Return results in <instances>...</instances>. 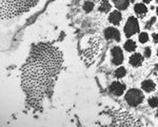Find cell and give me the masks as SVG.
<instances>
[{
  "label": "cell",
  "mask_w": 158,
  "mask_h": 127,
  "mask_svg": "<svg viewBox=\"0 0 158 127\" xmlns=\"http://www.w3.org/2000/svg\"><path fill=\"white\" fill-rule=\"evenodd\" d=\"M61 65L62 54L52 44L40 43L33 47L22 67V88L32 107L39 109L51 96Z\"/></svg>",
  "instance_id": "obj_1"
},
{
  "label": "cell",
  "mask_w": 158,
  "mask_h": 127,
  "mask_svg": "<svg viewBox=\"0 0 158 127\" xmlns=\"http://www.w3.org/2000/svg\"><path fill=\"white\" fill-rule=\"evenodd\" d=\"M38 0H1V18L10 19L29 11Z\"/></svg>",
  "instance_id": "obj_2"
},
{
  "label": "cell",
  "mask_w": 158,
  "mask_h": 127,
  "mask_svg": "<svg viewBox=\"0 0 158 127\" xmlns=\"http://www.w3.org/2000/svg\"><path fill=\"white\" fill-rule=\"evenodd\" d=\"M113 126H141L142 123L129 113H117L113 119Z\"/></svg>",
  "instance_id": "obj_3"
},
{
  "label": "cell",
  "mask_w": 158,
  "mask_h": 127,
  "mask_svg": "<svg viewBox=\"0 0 158 127\" xmlns=\"http://www.w3.org/2000/svg\"><path fill=\"white\" fill-rule=\"evenodd\" d=\"M126 100L129 105L137 106L143 100V93L138 89H130L126 95Z\"/></svg>",
  "instance_id": "obj_4"
},
{
  "label": "cell",
  "mask_w": 158,
  "mask_h": 127,
  "mask_svg": "<svg viewBox=\"0 0 158 127\" xmlns=\"http://www.w3.org/2000/svg\"><path fill=\"white\" fill-rule=\"evenodd\" d=\"M139 30V25H138V21H137L136 18L134 17H130L128 22H127L126 26H124V33H126L127 37H131L133 36L134 34H136Z\"/></svg>",
  "instance_id": "obj_5"
},
{
  "label": "cell",
  "mask_w": 158,
  "mask_h": 127,
  "mask_svg": "<svg viewBox=\"0 0 158 127\" xmlns=\"http://www.w3.org/2000/svg\"><path fill=\"white\" fill-rule=\"evenodd\" d=\"M112 57H113V60L112 62L115 65H119L122 63L123 61V54H122V50L120 47L115 46L112 49Z\"/></svg>",
  "instance_id": "obj_6"
},
{
  "label": "cell",
  "mask_w": 158,
  "mask_h": 127,
  "mask_svg": "<svg viewBox=\"0 0 158 127\" xmlns=\"http://www.w3.org/2000/svg\"><path fill=\"white\" fill-rule=\"evenodd\" d=\"M124 89H126V85L122 84L120 82H113L110 87V90L113 95L115 96H121L123 93Z\"/></svg>",
  "instance_id": "obj_7"
},
{
  "label": "cell",
  "mask_w": 158,
  "mask_h": 127,
  "mask_svg": "<svg viewBox=\"0 0 158 127\" xmlns=\"http://www.w3.org/2000/svg\"><path fill=\"white\" fill-rule=\"evenodd\" d=\"M104 35H106V39H114L116 41L120 40V34H119L118 30L114 29V27H108L104 32Z\"/></svg>",
  "instance_id": "obj_8"
},
{
  "label": "cell",
  "mask_w": 158,
  "mask_h": 127,
  "mask_svg": "<svg viewBox=\"0 0 158 127\" xmlns=\"http://www.w3.org/2000/svg\"><path fill=\"white\" fill-rule=\"evenodd\" d=\"M142 61H143V58H142V56L140 54H134L130 58V63L133 66H139V65H141Z\"/></svg>",
  "instance_id": "obj_9"
},
{
  "label": "cell",
  "mask_w": 158,
  "mask_h": 127,
  "mask_svg": "<svg viewBox=\"0 0 158 127\" xmlns=\"http://www.w3.org/2000/svg\"><path fill=\"white\" fill-rule=\"evenodd\" d=\"M109 20L111 23H113L115 25L119 24V22L121 21V14L118 11H114L113 13H111V15H110Z\"/></svg>",
  "instance_id": "obj_10"
},
{
  "label": "cell",
  "mask_w": 158,
  "mask_h": 127,
  "mask_svg": "<svg viewBox=\"0 0 158 127\" xmlns=\"http://www.w3.org/2000/svg\"><path fill=\"white\" fill-rule=\"evenodd\" d=\"M147 12H148V9H147V6H144V4L138 3V4H136V6H135V13H136L139 17H143L144 15L147 14Z\"/></svg>",
  "instance_id": "obj_11"
},
{
  "label": "cell",
  "mask_w": 158,
  "mask_h": 127,
  "mask_svg": "<svg viewBox=\"0 0 158 127\" xmlns=\"http://www.w3.org/2000/svg\"><path fill=\"white\" fill-rule=\"evenodd\" d=\"M141 87H142V89H143V90H146V91H148V93H150V91L154 90L155 84H154V82L151 81V80H146V81H143V82H142Z\"/></svg>",
  "instance_id": "obj_12"
},
{
  "label": "cell",
  "mask_w": 158,
  "mask_h": 127,
  "mask_svg": "<svg viewBox=\"0 0 158 127\" xmlns=\"http://www.w3.org/2000/svg\"><path fill=\"white\" fill-rule=\"evenodd\" d=\"M114 3L118 10H126L129 6L130 1L129 0H114Z\"/></svg>",
  "instance_id": "obj_13"
},
{
  "label": "cell",
  "mask_w": 158,
  "mask_h": 127,
  "mask_svg": "<svg viewBox=\"0 0 158 127\" xmlns=\"http://www.w3.org/2000/svg\"><path fill=\"white\" fill-rule=\"evenodd\" d=\"M111 10V4L109 3L106 0H101L100 6H99V11L102 13H108Z\"/></svg>",
  "instance_id": "obj_14"
},
{
  "label": "cell",
  "mask_w": 158,
  "mask_h": 127,
  "mask_svg": "<svg viewBox=\"0 0 158 127\" xmlns=\"http://www.w3.org/2000/svg\"><path fill=\"white\" fill-rule=\"evenodd\" d=\"M124 49L128 52H133V50H136V43H135L133 40H128L124 44Z\"/></svg>",
  "instance_id": "obj_15"
},
{
  "label": "cell",
  "mask_w": 158,
  "mask_h": 127,
  "mask_svg": "<svg viewBox=\"0 0 158 127\" xmlns=\"http://www.w3.org/2000/svg\"><path fill=\"white\" fill-rule=\"evenodd\" d=\"M93 9H94V3H93V2H91V1L85 2V4H83V10H85L86 13L91 12Z\"/></svg>",
  "instance_id": "obj_16"
},
{
  "label": "cell",
  "mask_w": 158,
  "mask_h": 127,
  "mask_svg": "<svg viewBox=\"0 0 158 127\" xmlns=\"http://www.w3.org/2000/svg\"><path fill=\"white\" fill-rule=\"evenodd\" d=\"M126 69H124L123 67H119L118 69L115 72V77L116 78H122V77H124L126 76Z\"/></svg>",
  "instance_id": "obj_17"
},
{
  "label": "cell",
  "mask_w": 158,
  "mask_h": 127,
  "mask_svg": "<svg viewBox=\"0 0 158 127\" xmlns=\"http://www.w3.org/2000/svg\"><path fill=\"white\" fill-rule=\"evenodd\" d=\"M148 39H149V36H148L147 33H141L139 35V41L141 43H146L148 41Z\"/></svg>",
  "instance_id": "obj_18"
},
{
  "label": "cell",
  "mask_w": 158,
  "mask_h": 127,
  "mask_svg": "<svg viewBox=\"0 0 158 127\" xmlns=\"http://www.w3.org/2000/svg\"><path fill=\"white\" fill-rule=\"evenodd\" d=\"M149 105L151 107H157L158 106V99L157 98H151L149 100Z\"/></svg>",
  "instance_id": "obj_19"
},
{
  "label": "cell",
  "mask_w": 158,
  "mask_h": 127,
  "mask_svg": "<svg viewBox=\"0 0 158 127\" xmlns=\"http://www.w3.org/2000/svg\"><path fill=\"white\" fill-rule=\"evenodd\" d=\"M144 56L148 57V58L151 56V49H150V47H147V49L144 50Z\"/></svg>",
  "instance_id": "obj_20"
},
{
  "label": "cell",
  "mask_w": 158,
  "mask_h": 127,
  "mask_svg": "<svg viewBox=\"0 0 158 127\" xmlns=\"http://www.w3.org/2000/svg\"><path fill=\"white\" fill-rule=\"evenodd\" d=\"M154 22H155V18L153 17V18L151 19V21H149V22L147 23V29H150V27L152 26V24L154 23Z\"/></svg>",
  "instance_id": "obj_21"
},
{
  "label": "cell",
  "mask_w": 158,
  "mask_h": 127,
  "mask_svg": "<svg viewBox=\"0 0 158 127\" xmlns=\"http://www.w3.org/2000/svg\"><path fill=\"white\" fill-rule=\"evenodd\" d=\"M153 40L155 43H158V34H153Z\"/></svg>",
  "instance_id": "obj_22"
},
{
  "label": "cell",
  "mask_w": 158,
  "mask_h": 127,
  "mask_svg": "<svg viewBox=\"0 0 158 127\" xmlns=\"http://www.w3.org/2000/svg\"><path fill=\"white\" fill-rule=\"evenodd\" d=\"M150 1L151 0H143V2H146V3H150Z\"/></svg>",
  "instance_id": "obj_23"
},
{
  "label": "cell",
  "mask_w": 158,
  "mask_h": 127,
  "mask_svg": "<svg viewBox=\"0 0 158 127\" xmlns=\"http://www.w3.org/2000/svg\"><path fill=\"white\" fill-rule=\"evenodd\" d=\"M157 14H158V9H157Z\"/></svg>",
  "instance_id": "obj_24"
},
{
  "label": "cell",
  "mask_w": 158,
  "mask_h": 127,
  "mask_svg": "<svg viewBox=\"0 0 158 127\" xmlns=\"http://www.w3.org/2000/svg\"><path fill=\"white\" fill-rule=\"evenodd\" d=\"M157 55H158V52H157Z\"/></svg>",
  "instance_id": "obj_25"
},
{
  "label": "cell",
  "mask_w": 158,
  "mask_h": 127,
  "mask_svg": "<svg viewBox=\"0 0 158 127\" xmlns=\"http://www.w3.org/2000/svg\"><path fill=\"white\" fill-rule=\"evenodd\" d=\"M157 115H158V113H157Z\"/></svg>",
  "instance_id": "obj_26"
},
{
  "label": "cell",
  "mask_w": 158,
  "mask_h": 127,
  "mask_svg": "<svg viewBox=\"0 0 158 127\" xmlns=\"http://www.w3.org/2000/svg\"><path fill=\"white\" fill-rule=\"evenodd\" d=\"M157 1H158V0H157Z\"/></svg>",
  "instance_id": "obj_27"
}]
</instances>
